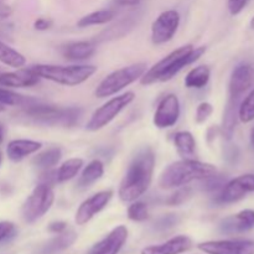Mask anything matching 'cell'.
I'll return each instance as SVG.
<instances>
[{
    "mask_svg": "<svg viewBox=\"0 0 254 254\" xmlns=\"http://www.w3.org/2000/svg\"><path fill=\"white\" fill-rule=\"evenodd\" d=\"M155 161L156 156L151 146H141L136 151L119 184V200L130 203L139 200L149 190L153 183Z\"/></svg>",
    "mask_w": 254,
    "mask_h": 254,
    "instance_id": "6da1fadb",
    "label": "cell"
},
{
    "mask_svg": "<svg viewBox=\"0 0 254 254\" xmlns=\"http://www.w3.org/2000/svg\"><path fill=\"white\" fill-rule=\"evenodd\" d=\"M217 169L215 165L193 159H180L169 164L159 176L158 185L163 190H171L181 186L190 185L215 175Z\"/></svg>",
    "mask_w": 254,
    "mask_h": 254,
    "instance_id": "7a4b0ae2",
    "label": "cell"
},
{
    "mask_svg": "<svg viewBox=\"0 0 254 254\" xmlns=\"http://www.w3.org/2000/svg\"><path fill=\"white\" fill-rule=\"evenodd\" d=\"M30 67L40 77V79H47L66 87L79 86L88 81L97 72V66L94 64L62 66V64H37Z\"/></svg>",
    "mask_w": 254,
    "mask_h": 254,
    "instance_id": "3957f363",
    "label": "cell"
},
{
    "mask_svg": "<svg viewBox=\"0 0 254 254\" xmlns=\"http://www.w3.org/2000/svg\"><path fill=\"white\" fill-rule=\"evenodd\" d=\"M148 69L145 62H136L129 66L122 67L107 74L94 89V96L97 98H107L118 94L124 88L139 81Z\"/></svg>",
    "mask_w": 254,
    "mask_h": 254,
    "instance_id": "277c9868",
    "label": "cell"
},
{
    "mask_svg": "<svg viewBox=\"0 0 254 254\" xmlns=\"http://www.w3.org/2000/svg\"><path fill=\"white\" fill-rule=\"evenodd\" d=\"M135 99V93L131 91L112 97L111 99L97 108L86 124L87 131H98L112 123L127 107L130 106Z\"/></svg>",
    "mask_w": 254,
    "mask_h": 254,
    "instance_id": "5b68a950",
    "label": "cell"
},
{
    "mask_svg": "<svg viewBox=\"0 0 254 254\" xmlns=\"http://www.w3.org/2000/svg\"><path fill=\"white\" fill-rule=\"evenodd\" d=\"M54 202V188L44 185V184H37L32 192L27 196V198L22 203V220L29 225H32L51 210Z\"/></svg>",
    "mask_w": 254,
    "mask_h": 254,
    "instance_id": "8992f818",
    "label": "cell"
},
{
    "mask_svg": "<svg viewBox=\"0 0 254 254\" xmlns=\"http://www.w3.org/2000/svg\"><path fill=\"white\" fill-rule=\"evenodd\" d=\"M254 192V174H245L227 181L216 193L215 203L231 205L242 200L247 193Z\"/></svg>",
    "mask_w": 254,
    "mask_h": 254,
    "instance_id": "52a82bcc",
    "label": "cell"
},
{
    "mask_svg": "<svg viewBox=\"0 0 254 254\" xmlns=\"http://www.w3.org/2000/svg\"><path fill=\"white\" fill-rule=\"evenodd\" d=\"M180 26V14L170 9L161 12L151 24V42L156 46L171 41Z\"/></svg>",
    "mask_w": 254,
    "mask_h": 254,
    "instance_id": "ba28073f",
    "label": "cell"
},
{
    "mask_svg": "<svg viewBox=\"0 0 254 254\" xmlns=\"http://www.w3.org/2000/svg\"><path fill=\"white\" fill-rule=\"evenodd\" d=\"M113 190L107 189V190L98 191L97 193L92 195L91 197L86 198L81 205L78 206L74 215V222L77 226H84L88 223L94 216L104 210L109 205L111 200L113 198Z\"/></svg>",
    "mask_w": 254,
    "mask_h": 254,
    "instance_id": "9c48e42d",
    "label": "cell"
},
{
    "mask_svg": "<svg viewBox=\"0 0 254 254\" xmlns=\"http://www.w3.org/2000/svg\"><path fill=\"white\" fill-rule=\"evenodd\" d=\"M180 114V99L176 94L169 93L159 101L153 117V124L158 129L171 128L179 122Z\"/></svg>",
    "mask_w": 254,
    "mask_h": 254,
    "instance_id": "30bf717a",
    "label": "cell"
},
{
    "mask_svg": "<svg viewBox=\"0 0 254 254\" xmlns=\"http://www.w3.org/2000/svg\"><path fill=\"white\" fill-rule=\"evenodd\" d=\"M192 47V45L189 44L184 45V46L171 51L170 54L166 55L164 59H161L160 61L156 62L153 67L146 69L145 73H144L143 77L140 78V83L143 84V86H151V84L156 83V82H164L166 73L170 71V68L173 67V64H175L176 60L180 56H183L184 54H186L188 51H190Z\"/></svg>",
    "mask_w": 254,
    "mask_h": 254,
    "instance_id": "8fae6325",
    "label": "cell"
},
{
    "mask_svg": "<svg viewBox=\"0 0 254 254\" xmlns=\"http://www.w3.org/2000/svg\"><path fill=\"white\" fill-rule=\"evenodd\" d=\"M197 248L206 254H254V241H207V242L198 243Z\"/></svg>",
    "mask_w": 254,
    "mask_h": 254,
    "instance_id": "7c38bea8",
    "label": "cell"
},
{
    "mask_svg": "<svg viewBox=\"0 0 254 254\" xmlns=\"http://www.w3.org/2000/svg\"><path fill=\"white\" fill-rule=\"evenodd\" d=\"M254 87V67L248 64H238L231 74L228 94L231 99L240 101L241 97Z\"/></svg>",
    "mask_w": 254,
    "mask_h": 254,
    "instance_id": "4fadbf2b",
    "label": "cell"
},
{
    "mask_svg": "<svg viewBox=\"0 0 254 254\" xmlns=\"http://www.w3.org/2000/svg\"><path fill=\"white\" fill-rule=\"evenodd\" d=\"M129 231L124 225L114 227L108 235L94 243L87 254H118L128 240Z\"/></svg>",
    "mask_w": 254,
    "mask_h": 254,
    "instance_id": "5bb4252c",
    "label": "cell"
},
{
    "mask_svg": "<svg viewBox=\"0 0 254 254\" xmlns=\"http://www.w3.org/2000/svg\"><path fill=\"white\" fill-rule=\"evenodd\" d=\"M40 77L31 69V67H20L15 71L0 73V86L6 88H26L39 83Z\"/></svg>",
    "mask_w": 254,
    "mask_h": 254,
    "instance_id": "9a60e30c",
    "label": "cell"
},
{
    "mask_svg": "<svg viewBox=\"0 0 254 254\" xmlns=\"http://www.w3.org/2000/svg\"><path fill=\"white\" fill-rule=\"evenodd\" d=\"M220 231L226 235L243 233L254 228V210H243L236 215L223 218L218 226Z\"/></svg>",
    "mask_w": 254,
    "mask_h": 254,
    "instance_id": "2e32d148",
    "label": "cell"
},
{
    "mask_svg": "<svg viewBox=\"0 0 254 254\" xmlns=\"http://www.w3.org/2000/svg\"><path fill=\"white\" fill-rule=\"evenodd\" d=\"M192 241L189 236L180 235L170 238L161 245L148 246L143 248L140 254H183L191 250Z\"/></svg>",
    "mask_w": 254,
    "mask_h": 254,
    "instance_id": "e0dca14e",
    "label": "cell"
},
{
    "mask_svg": "<svg viewBox=\"0 0 254 254\" xmlns=\"http://www.w3.org/2000/svg\"><path fill=\"white\" fill-rule=\"evenodd\" d=\"M64 60L71 62H82L89 60L96 54V42L93 40L67 42L61 50Z\"/></svg>",
    "mask_w": 254,
    "mask_h": 254,
    "instance_id": "ac0fdd59",
    "label": "cell"
},
{
    "mask_svg": "<svg viewBox=\"0 0 254 254\" xmlns=\"http://www.w3.org/2000/svg\"><path fill=\"white\" fill-rule=\"evenodd\" d=\"M42 148V143L31 139H14L6 146V156L9 160L19 163L27 156L36 154Z\"/></svg>",
    "mask_w": 254,
    "mask_h": 254,
    "instance_id": "d6986e66",
    "label": "cell"
},
{
    "mask_svg": "<svg viewBox=\"0 0 254 254\" xmlns=\"http://www.w3.org/2000/svg\"><path fill=\"white\" fill-rule=\"evenodd\" d=\"M77 241V233L72 230H66L55 236L40 247L37 254H59L68 250Z\"/></svg>",
    "mask_w": 254,
    "mask_h": 254,
    "instance_id": "ffe728a7",
    "label": "cell"
},
{
    "mask_svg": "<svg viewBox=\"0 0 254 254\" xmlns=\"http://www.w3.org/2000/svg\"><path fill=\"white\" fill-rule=\"evenodd\" d=\"M104 175V164L99 159H93L89 161L86 166L82 168L79 171L78 180H77L76 186L79 190H86L91 188L93 184L101 180L102 176Z\"/></svg>",
    "mask_w": 254,
    "mask_h": 254,
    "instance_id": "44dd1931",
    "label": "cell"
},
{
    "mask_svg": "<svg viewBox=\"0 0 254 254\" xmlns=\"http://www.w3.org/2000/svg\"><path fill=\"white\" fill-rule=\"evenodd\" d=\"M134 25H135V21H134L133 19H130V17L121 20V21H118L117 24L112 25V26L107 27L106 30H103L98 36H96V39H94L93 41L104 42V41H112V40L122 39V37L127 36V35L134 29Z\"/></svg>",
    "mask_w": 254,
    "mask_h": 254,
    "instance_id": "7402d4cb",
    "label": "cell"
},
{
    "mask_svg": "<svg viewBox=\"0 0 254 254\" xmlns=\"http://www.w3.org/2000/svg\"><path fill=\"white\" fill-rule=\"evenodd\" d=\"M174 144L181 159H193L196 156V139L191 131H178L174 135Z\"/></svg>",
    "mask_w": 254,
    "mask_h": 254,
    "instance_id": "603a6c76",
    "label": "cell"
},
{
    "mask_svg": "<svg viewBox=\"0 0 254 254\" xmlns=\"http://www.w3.org/2000/svg\"><path fill=\"white\" fill-rule=\"evenodd\" d=\"M211 78V68L207 64H198L189 71L185 77V87L190 89H202Z\"/></svg>",
    "mask_w": 254,
    "mask_h": 254,
    "instance_id": "cb8c5ba5",
    "label": "cell"
},
{
    "mask_svg": "<svg viewBox=\"0 0 254 254\" xmlns=\"http://www.w3.org/2000/svg\"><path fill=\"white\" fill-rule=\"evenodd\" d=\"M238 107H240V101L237 99L228 98L227 106L225 108L222 119V127H221V134L225 136V139L230 140L235 131L236 124L238 119Z\"/></svg>",
    "mask_w": 254,
    "mask_h": 254,
    "instance_id": "d4e9b609",
    "label": "cell"
},
{
    "mask_svg": "<svg viewBox=\"0 0 254 254\" xmlns=\"http://www.w3.org/2000/svg\"><path fill=\"white\" fill-rule=\"evenodd\" d=\"M62 150L59 146H51L40 151L32 159V165L40 170H50L54 169L61 161Z\"/></svg>",
    "mask_w": 254,
    "mask_h": 254,
    "instance_id": "484cf974",
    "label": "cell"
},
{
    "mask_svg": "<svg viewBox=\"0 0 254 254\" xmlns=\"http://www.w3.org/2000/svg\"><path fill=\"white\" fill-rule=\"evenodd\" d=\"M84 166L83 159L81 158H71L67 159L66 161L60 165V168L56 170L57 183L64 184L67 181H71L76 178Z\"/></svg>",
    "mask_w": 254,
    "mask_h": 254,
    "instance_id": "4316f807",
    "label": "cell"
},
{
    "mask_svg": "<svg viewBox=\"0 0 254 254\" xmlns=\"http://www.w3.org/2000/svg\"><path fill=\"white\" fill-rule=\"evenodd\" d=\"M116 17V12L112 9H101L97 11L89 12L84 15L77 21V26L84 29L89 26H97V25H106L108 22L113 21Z\"/></svg>",
    "mask_w": 254,
    "mask_h": 254,
    "instance_id": "83f0119b",
    "label": "cell"
},
{
    "mask_svg": "<svg viewBox=\"0 0 254 254\" xmlns=\"http://www.w3.org/2000/svg\"><path fill=\"white\" fill-rule=\"evenodd\" d=\"M0 62L12 68H20L26 64V59L24 55L0 40Z\"/></svg>",
    "mask_w": 254,
    "mask_h": 254,
    "instance_id": "f1b7e54d",
    "label": "cell"
},
{
    "mask_svg": "<svg viewBox=\"0 0 254 254\" xmlns=\"http://www.w3.org/2000/svg\"><path fill=\"white\" fill-rule=\"evenodd\" d=\"M36 98H32L29 96H22L16 93L6 87H0V104L1 106H11V107H21L25 108L29 104L34 103Z\"/></svg>",
    "mask_w": 254,
    "mask_h": 254,
    "instance_id": "f546056e",
    "label": "cell"
},
{
    "mask_svg": "<svg viewBox=\"0 0 254 254\" xmlns=\"http://www.w3.org/2000/svg\"><path fill=\"white\" fill-rule=\"evenodd\" d=\"M238 119L242 123H251L254 121V88L247 94L238 107Z\"/></svg>",
    "mask_w": 254,
    "mask_h": 254,
    "instance_id": "4dcf8cb0",
    "label": "cell"
},
{
    "mask_svg": "<svg viewBox=\"0 0 254 254\" xmlns=\"http://www.w3.org/2000/svg\"><path fill=\"white\" fill-rule=\"evenodd\" d=\"M127 215L130 221L134 222H144L149 218V208L144 201L135 200L130 202V206L128 207Z\"/></svg>",
    "mask_w": 254,
    "mask_h": 254,
    "instance_id": "1f68e13d",
    "label": "cell"
},
{
    "mask_svg": "<svg viewBox=\"0 0 254 254\" xmlns=\"http://www.w3.org/2000/svg\"><path fill=\"white\" fill-rule=\"evenodd\" d=\"M192 188H190L189 185L181 186L178 188L168 198L165 200V203L168 206H180L183 203H185L186 201H189L192 196Z\"/></svg>",
    "mask_w": 254,
    "mask_h": 254,
    "instance_id": "d6a6232c",
    "label": "cell"
},
{
    "mask_svg": "<svg viewBox=\"0 0 254 254\" xmlns=\"http://www.w3.org/2000/svg\"><path fill=\"white\" fill-rule=\"evenodd\" d=\"M179 222H180V217L178 215L168 213V215H163L159 218H156L153 225V228L156 232H165V231H169L175 227V226H178Z\"/></svg>",
    "mask_w": 254,
    "mask_h": 254,
    "instance_id": "836d02e7",
    "label": "cell"
},
{
    "mask_svg": "<svg viewBox=\"0 0 254 254\" xmlns=\"http://www.w3.org/2000/svg\"><path fill=\"white\" fill-rule=\"evenodd\" d=\"M200 183H201V189H202L205 192L217 193L227 181L225 180V178H223L222 175H218V173H216L215 175L210 176V178L207 179H203V180H201Z\"/></svg>",
    "mask_w": 254,
    "mask_h": 254,
    "instance_id": "e575fe53",
    "label": "cell"
},
{
    "mask_svg": "<svg viewBox=\"0 0 254 254\" xmlns=\"http://www.w3.org/2000/svg\"><path fill=\"white\" fill-rule=\"evenodd\" d=\"M213 113V106L208 102H201L195 112V122L197 124H203Z\"/></svg>",
    "mask_w": 254,
    "mask_h": 254,
    "instance_id": "d590c367",
    "label": "cell"
},
{
    "mask_svg": "<svg viewBox=\"0 0 254 254\" xmlns=\"http://www.w3.org/2000/svg\"><path fill=\"white\" fill-rule=\"evenodd\" d=\"M16 232L15 225L10 221H1L0 222V242L11 238Z\"/></svg>",
    "mask_w": 254,
    "mask_h": 254,
    "instance_id": "8d00e7d4",
    "label": "cell"
},
{
    "mask_svg": "<svg viewBox=\"0 0 254 254\" xmlns=\"http://www.w3.org/2000/svg\"><path fill=\"white\" fill-rule=\"evenodd\" d=\"M248 2H250V0H228V11H230L231 15L236 16V15L241 14L243 11V9L247 6Z\"/></svg>",
    "mask_w": 254,
    "mask_h": 254,
    "instance_id": "74e56055",
    "label": "cell"
},
{
    "mask_svg": "<svg viewBox=\"0 0 254 254\" xmlns=\"http://www.w3.org/2000/svg\"><path fill=\"white\" fill-rule=\"evenodd\" d=\"M54 26V20L50 17H39L34 21V29L37 31H47Z\"/></svg>",
    "mask_w": 254,
    "mask_h": 254,
    "instance_id": "f35d334b",
    "label": "cell"
},
{
    "mask_svg": "<svg viewBox=\"0 0 254 254\" xmlns=\"http://www.w3.org/2000/svg\"><path fill=\"white\" fill-rule=\"evenodd\" d=\"M67 230V223L64 221H54L49 225L47 227V231L51 233H55V235H59V233H62L64 231Z\"/></svg>",
    "mask_w": 254,
    "mask_h": 254,
    "instance_id": "ab89813d",
    "label": "cell"
},
{
    "mask_svg": "<svg viewBox=\"0 0 254 254\" xmlns=\"http://www.w3.org/2000/svg\"><path fill=\"white\" fill-rule=\"evenodd\" d=\"M12 9L10 5L5 4L4 1H0V20H6L11 16Z\"/></svg>",
    "mask_w": 254,
    "mask_h": 254,
    "instance_id": "60d3db41",
    "label": "cell"
},
{
    "mask_svg": "<svg viewBox=\"0 0 254 254\" xmlns=\"http://www.w3.org/2000/svg\"><path fill=\"white\" fill-rule=\"evenodd\" d=\"M114 5L118 7H133L140 4V0H113Z\"/></svg>",
    "mask_w": 254,
    "mask_h": 254,
    "instance_id": "b9f144b4",
    "label": "cell"
},
{
    "mask_svg": "<svg viewBox=\"0 0 254 254\" xmlns=\"http://www.w3.org/2000/svg\"><path fill=\"white\" fill-rule=\"evenodd\" d=\"M4 135H5V130H4V127L0 124V145L2 144V141H4Z\"/></svg>",
    "mask_w": 254,
    "mask_h": 254,
    "instance_id": "7bdbcfd3",
    "label": "cell"
},
{
    "mask_svg": "<svg viewBox=\"0 0 254 254\" xmlns=\"http://www.w3.org/2000/svg\"><path fill=\"white\" fill-rule=\"evenodd\" d=\"M251 145L254 148V128L252 129V131H251Z\"/></svg>",
    "mask_w": 254,
    "mask_h": 254,
    "instance_id": "ee69618b",
    "label": "cell"
},
{
    "mask_svg": "<svg viewBox=\"0 0 254 254\" xmlns=\"http://www.w3.org/2000/svg\"><path fill=\"white\" fill-rule=\"evenodd\" d=\"M251 27L254 30V16H253V19L251 20Z\"/></svg>",
    "mask_w": 254,
    "mask_h": 254,
    "instance_id": "f6af8a7d",
    "label": "cell"
},
{
    "mask_svg": "<svg viewBox=\"0 0 254 254\" xmlns=\"http://www.w3.org/2000/svg\"><path fill=\"white\" fill-rule=\"evenodd\" d=\"M4 111H5V107L0 104V112H4Z\"/></svg>",
    "mask_w": 254,
    "mask_h": 254,
    "instance_id": "bcb514c9",
    "label": "cell"
},
{
    "mask_svg": "<svg viewBox=\"0 0 254 254\" xmlns=\"http://www.w3.org/2000/svg\"><path fill=\"white\" fill-rule=\"evenodd\" d=\"M1 163H2V155L1 153H0V166H1Z\"/></svg>",
    "mask_w": 254,
    "mask_h": 254,
    "instance_id": "7dc6e473",
    "label": "cell"
}]
</instances>
